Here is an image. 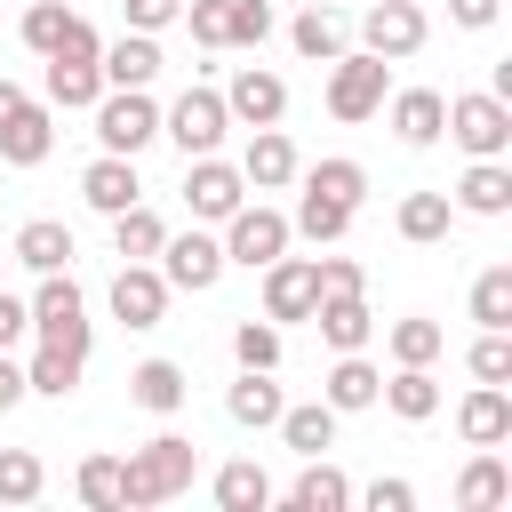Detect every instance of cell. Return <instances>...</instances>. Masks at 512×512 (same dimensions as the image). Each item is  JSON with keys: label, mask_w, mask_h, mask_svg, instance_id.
Segmentation results:
<instances>
[{"label": "cell", "mask_w": 512, "mask_h": 512, "mask_svg": "<svg viewBox=\"0 0 512 512\" xmlns=\"http://www.w3.org/2000/svg\"><path fill=\"white\" fill-rule=\"evenodd\" d=\"M192 472H200V448H192L184 432H152V440L120 464V512H144V504L184 496V488H192Z\"/></svg>", "instance_id": "cell-1"}, {"label": "cell", "mask_w": 512, "mask_h": 512, "mask_svg": "<svg viewBox=\"0 0 512 512\" xmlns=\"http://www.w3.org/2000/svg\"><path fill=\"white\" fill-rule=\"evenodd\" d=\"M32 328H40V344L88 352V296H80L72 264H64V272H40V288H32Z\"/></svg>", "instance_id": "cell-2"}, {"label": "cell", "mask_w": 512, "mask_h": 512, "mask_svg": "<svg viewBox=\"0 0 512 512\" xmlns=\"http://www.w3.org/2000/svg\"><path fill=\"white\" fill-rule=\"evenodd\" d=\"M384 80H392L384 56L344 48V56L328 64V112H336V120H376V112H384Z\"/></svg>", "instance_id": "cell-3"}, {"label": "cell", "mask_w": 512, "mask_h": 512, "mask_svg": "<svg viewBox=\"0 0 512 512\" xmlns=\"http://www.w3.org/2000/svg\"><path fill=\"white\" fill-rule=\"evenodd\" d=\"M88 112H96V144H104V152H128V160H136V152L160 136V104H152L144 88H104Z\"/></svg>", "instance_id": "cell-4"}, {"label": "cell", "mask_w": 512, "mask_h": 512, "mask_svg": "<svg viewBox=\"0 0 512 512\" xmlns=\"http://www.w3.org/2000/svg\"><path fill=\"white\" fill-rule=\"evenodd\" d=\"M440 136H456L472 160H504L512 152V104L504 96H448Z\"/></svg>", "instance_id": "cell-5"}, {"label": "cell", "mask_w": 512, "mask_h": 512, "mask_svg": "<svg viewBox=\"0 0 512 512\" xmlns=\"http://www.w3.org/2000/svg\"><path fill=\"white\" fill-rule=\"evenodd\" d=\"M224 128H232V112H224V96H216V88H184V96L160 112V136H176V152H184V160L216 152V144H224Z\"/></svg>", "instance_id": "cell-6"}, {"label": "cell", "mask_w": 512, "mask_h": 512, "mask_svg": "<svg viewBox=\"0 0 512 512\" xmlns=\"http://www.w3.org/2000/svg\"><path fill=\"white\" fill-rule=\"evenodd\" d=\"M272 256H288V216L280 208H232L224 216V264H248V272H264Z\"/></svg>", "instance_id": "cell-7"}, {"label": "cell", "mask_w": 512, "mask_h": 512, "mask_svg": "<svg viewBox=\"0 0 512 512\" xmlns=\"http://www.w3.org/2000/svg\"><path fill=\"white\" fill-rule=\"evenodd\" d=\"M320 304V256H272L264 264V320H312Z\"/></svg>", "instance_id": "cell-8"}, {"label": "cell", "mask_w": 512, "mask_h": 512, "mask_svg": "<svg viewBox=\"0 0 512 512\" xmlns=\"http://www.w3.org/2000/svg\"><path fill=\"white\" fill-rule=\"evenodd\" d=\"M424 32H432V24H424V8H416V0H376V8L360 16V48H368V56H384V64L416 56V48H424Z\"/></svg>", "instance_id": "cell-9"}, {"label": "cell", "mask_w": 512, "mask_h": 512, "mask_svg": "<svg viewBox=\"0 0 512 512\" xmlns=\"http://www.w3.org/2000/svg\"><path fill=\"white\" fill-rule=\"evenodd\" d=\"M248 200V176L232 168V160H216V152H200L192 168H184V208L192 216H208V224H224L232 208Z\"/></svg>", "instance_id": "cell-10"}, {"label": "cell", "mask_w": 512, "mask_h": 512, "mask_svg": "<svg viewBox=\"0 0 512 512\" xmlns=\"http://www.w3.org/2000/svg\"><path fill=\"white\" fill-rule=\"evenodd\" d=\"M160 280L168 288H216L224 280V240H208V232H168L160 240Z\"/></svg>", "instance_id": "cell-11"}, {"label": "cell", "mask_w": 512, "mask_h": 512, "mask_svg": "<svg viewBox=\"0 0 512 512\" xmlns=\"http://www.w3.org/2000/svg\"><path fill=\"white\" fill-rule=\"evenodd\" d=\"M224 112H232L240 128H280V112H288V80H280V72L240 64V72H232V88H224Z\"/></svg>", "instance_id": "cell-12"}, {"label": "cell", "mask_w": 512, "mask_h": 512, "mask_svg": "<svg viewBox=\"0 0 512 512\" xmlns=\"http://www.w3.org/2000/svg\"><path fill=\"white\" fill-rule=\"evenodd\" d=\"M112 320H120V328H160V320H168V280H160L152 264H120V280H112Z\"/></svg>", "instance_id": "cell-13"}, {"label": "cell", "mask_w": 512, "mask_h": 512, "mask_svg": "<svg viewBox=\"0 0 512 512\" xmlns=\"http://www.w3.org/2000/svg\"><path fill=\"white\" fill-rule=\"evenodd\" d=\"M96 72H104V88H152V80H160V40H152V32L104 40V48H96Z\"/></svg>", "instance_id": "cell-14"}, {"label": "cell", "mask_w": 512, "mask_h": 512, "mask_svg": "<svg viewBox=\"0 0 512 512\" xmlns=\"http://www.w3.org/2000/svg\"><path fill=\"white\" fill-rule=\"evenodd\" d=\"M456 432H464V448H504L512 440V392L504 384H472L464 408H456Z\"/></svg>", "instance_id": "cell-15"}, {"label": "cell", "mask_w": 512, "mask_h": 512, "mask_svg": "<svg viewBox=\"0 0 512 512\" xmlns=\"http://www.w3.org/2000/svg\"><path fill=\"white\" fill-rule=\"evenodd\" d=\"M48 144H56V112L24 96V104L0 120V160H8V168H40V160H48Z\"/></svg>", "instance_id": "cell-16"}, {"label": "cell", "mask_w": 512, "mask_h": 512, "mask_svg": "<svg viewBox=\"0 0 512 512\" xmlns=\"http://www.w3.org/2000/svg\"><path fill=\"white\" fill-rule=\"evenodd\" d=\"M80 200H88L96 216H120V208H136V200H144V184H136V160H128V152H104V160H88V176H80Z\"/></svg>", "instance_id": "cell-17"}, {"label": "cell", "mask_w": 512, "mask_h": 512, "mask_svg": "<svg viewBox=\"0 0 512 512\" xmlns=\"http://www.w3.org/2000/svg\"><path fill=\"white\" fill-rule=\"evenodd\" d=\"M312 320H320V336H328L336 352H360V344L376 336V312H368L360 288H328V296L312 304Z\"/></svg>", "instance_id": "cell-18"}, {"label": "cell", "mask_w": 512, "mask_h": 512, "mask_svg": "<svg viewBox=\"0 0 512 512\" xmlns=\"http://www.w3.org/2000/svg\"><path fill=\"white\" fill-rule=\"evenodd\" d=\"M240 176H248L256 192H280V184H296V144H288L280 128H256V136H248V152H240Z\"/></svg>", "instance_id": "cell-19"}, {"label": "cell", "mask_w": 512, "mask_h": 512, "mask_svg": "<svg viewBox=\"0 0 512 512\" xmlns=\"http://www.w3.org/2000/svg\"><path fill=\"white\" fill-rule=\"evenodd\" d=\"M280 384H272V368H240V384L224 392V416L232 424H248V432H264V424H280Z\"/></svg>", "instance_id": "cell-20"}, {"label": "cell", "mask_w": 512, "mask_h": 512, "mask_svg": "<svg viewBox=\"0 0 512 512\" xmlns=\"http://www.w3.org/2000/svg\"><path fill=\"white\" fill-rule=\"evenodd\" d=\"M40 96H48V112H88V104L104 96V72H96V64H72V56H48Z\"/></svg>", "instance_id": "cell-21"}, {"label": "cell", "mask_w": 512, "mask_h": 512, "mask_svg": "<svg viewBox=\"0 0 512 512\" xmlns=\"http://www.w3.org/2000/svg\"><path fill=\"white\" fill-rule=\"evenodd\" d=\"M440 120H448V96L440 88H400L392 96V136L400 144H440Z\"/></svg>", "instance_id": "cell-22"}, {"label": "cell", "mask_w": 512, "mask_h": 512, "mask_svg": "<svg viewBox=\"0 0 512 512\" xmlns=\"http://www.w3.org/2000/svg\"><path fill=\"white\" fill-rule=\"evenodd\" d=\"M456 208H464V216H504V208H512V168H504V160H472V168L456 176Z\"/></svg>", "instance_id": "cell-23"}, {"label": "cell", "mask_w": 512, "mask_h": 512, "mask_svg": "<svg viewBox=\"0 0 512 512\" xmlns=\"http://www.w3.org/2000/svg\"><path fill=\"white\" fill-rule=\"evenodd\" d=\"M16 264H32V272H64V264H72V224H64V216H32V224L16 232Z\"/></svg>", "instance_id": "cell-24"}, {"label": "cell", "mask_w": 512, "mask_h": 512, "mask_svg": "<svg viewBox=\"0 0 512 512\" xmlns=\"http://www.w3.org/2000/svg\"><path fill=\"white\" fill-rule=\"evenodd\" d=\"M376 368L360 360V352H336V368H328V384H320V400L336 408V416H352V408H376Z\"/></svg>", "instance_id": "cell-25"}, {"label": "cell", "mask_w": 512, "mask_h": 512, "mask_svg": "<svg viewBox=\"0 0 512 512\" xmlns=\"http://www.w3.org/2000/svg\"><path fill=\"white\" fill-rule=\"evenodd\" d=\"M376 400H384L400 424H424V416H440V376H432V368H400L392 384H376Z\"/></svg>", "instance_id": "cell-26"}, {"label": "cell", "mask_w": 512, "mask_h": 512, "mask_svg": "<svg viewBox=\"0 0 512 512\" xmlns=\"http://www.w3.org/2000/svg\"><path fill=\"white\" fill-rule=\"evenodd\" d=\"M184 392H192V384H184V368H176V360H144V368L128 376V400H136V408H152V416H176V408H184Z\"/></svg>", "instance_id": "cell-27"}, {"label": "cell", "mask_w": 512, "mask_h": 512, "mask_svg": "<svg viewBox=\"0 0 512 512\" xmlns=\"http://www.w3.org/2000/svg\"><path fill=\"white\" fill-rule=\"evenodd\" d=\"M504 496H512V472H504L496 448H480V456L464 464V480H456V504H464V512H496Z\"/></svg>", "instance_id": "cell-28"}, {"label": "cell", "mask_w": 512, "mask_h": 512, "mask_svg": "<svg viewBox=\"0 0 512 512\" xmlns=\"http://www.w3.org/2000/svg\"><path fill=\"white\" fill-rule=\"evenodd\" d=\"M288 504H296V512H344V504H352V480H344L336 464H320V456H304V472H296V488H288Z\"/></svg>", "instance_id": "cell-29"}, {"label": "cell", "mask_w": 512, "mask_h": 512, "mask_svg": "<svg viewBox=\"0 0 512 512\" xmlns=\"http://www.w3.org/2000/svg\"><path fill=\"white\" fill-rule=\"evenodd\" d=\"M80 368H88V352L40 344V352H32V368H24V392H48V400H64V392H80Z\"/></svg>", "instance_id": "cell-30"}, {"label": "cell", "mask_w": 512, "mask_h": 512, "mask_svg": "<svg viewBox=\"0 0 512 512\" xmlns=\"http://www.w3.org/2000/svg\"><path fill=\"white\" fill-rule=\"evenodd\" d=\"M280 440H288L296 456H320V448H336V408H328V400L280 408Z\"/></svg>", "instance_id": "cell-31"}, {"label": "cell", "mask_w": 512, "mask_h": 512, "mask_svg": "<svg viewBox=\"0 0 512 512\" xmlns=\"http://www.w3.org/2000/svg\"><path fill=\"white\" fill-rule=\"evenodd\" d=\"M288 40H296V56L336 64V56H344V16H336V8H304V16L288 24Z\"/></svg>", "instance_id": "cell-32"}, {"label": "cell", "mask_w": 512, "mask_h": 512, "mask_svg": "<svg viewBox=\"0 0 512 512\" xmlns=\"http://www.w3.org/2000/svg\"><path fill=\"white\" fill-rule=\"evenodd\" d=\"M384 344H392V360H400V368H432V360L448 352V328L416 312V320H392V336H384Z\"/></svg>", "instance_id": "cell-33"}, {"label": "cell", "mask_w": 512, "mask_h": 512, "mask_svg": "<svg viewBox=\"0 0 512 512\" xmlns=\"http://www.w3.org/2000/svg\"><path fill=\"white\" fill-rule=\"evenodd\" d=\"M304 192H328V200L360 208V200H368V168L344 160V152H336V160H312V168H304Z\"/></svg>", "instance_id": "cell-34"}, {"label": "cell", "mask_w": 512, "mask_h": 512, "mask_svg": "<svg viewBox=\"0 0 512 512\" xmlns=\"http://www.w3.org/2000/svg\"><path fill=\"white\" fill-rule=\"evenodd\" d=\"M352 216H360V208H344V200H328V192H304L296 216H288V232H304V240H344Z\"/></svg>", "instance_id": "cell-35"}, {"label": "cell", "mask_w": 512, "mask_h": 512, "mask_svg": "<svg viewBox=\"0 0 512 512\" xmlns=\"http://www.w3.org/2000/svg\"><path fill=\"white\" fill-rule=\"evenodd\" d=\"M448 216H456L448 192H408V200H400V240H416V248H424V240H448Z\"/></svg>", "instance_id": "cell-36"}, {"label": "cell", "mask_w": 512, "mask_h": 512, "mask_svg": "<svg viewBox=\"0 0 512 512\" xmlns=\"http://www.w3.org/2000/svg\"><path fill=\"white\" fill-rule=\"evenodd\" d=\"M160 240H168V224H160V216H152V208H144V200H136V208H120V216H112V248H120V256H128V264H144V256H160Z\"/></svg>", "instance_id": "cell-37"}, {"label": "cell", "mask_w": 512, "mask_h": 512, "mask_svg": "<svg viewBox=\"0 0 512 512\" xmlns=\"http://www.w3.org/2000/svg\"><path fill=\"white\" fill-rule=\"evenodd\" d=\"M216 504H224V512H264V504H272L264 464H248V456H240V464H224V472H216Z\"/></svg>", "instance_id": "cell-38"}, {"label": "cell", "mask_w": 512, "mask_h": 512, "mask_svg": "<svg viewBox=\"0 0 512 512\" xmlns=\"http://www.w3.org/2000/svg\"><path fill=\"white\" fill-rule=\"evenodd\" d=\"M472 320L480 328H512V264H488L472 280Z\"/></svg>", "instance_id": "cell-39"}, {"label": "cell", "mask_w": 512, "mask_h": 512, "mask_svg": "<svg viewBox=\"0 0 512 512\" xmlns=\"http://www.w3.org/2000/svg\"><path fill=\"white\" fill-rule=\"evenodd\" d=\"M272 40V0H224V48H264Z\"/></svg>", "instance_id": "cell-40"}, {"label": "cell", "mask_w": 512, "mask_h": 512, "mask_svg": "<svg viewBox=\"0 0 512 512\" xmlns=\"http://www.w3.org/2000/svg\"><path fill=\"white\" fill-rule=\"evenodd\" d=\"M40 488H48L40 456H32V448H0V504H32Z\"/></svg>", "instance_id": "cell-41"}, {"label": "cell", "mask_w": 512, "mask_h": 512, "mask_svg": "<svg viewBox=\"0 0 512 512\" xmlns=\"http://www.w3.org/2000/svg\"><path fill=\"white\" fill-rule=\"evenodd\" d=\"M232 360L240 368H280V320H240L232 328Z\"/></svg>", "instance_id": "cell-42"}, {"label": "cell", "mask_w": 512, "mask_h": 512, "mask_svg": "<svg viewBox=\"0 0 512 512\" xmlns=\"http://www.w3.org/2000/svg\"><path fill=\"white\" fill-rule=\"evenodd\" d=\"M72 488H80V504H96V512H120V456H88V464L72 472Z\"/></svg>", "instance_id": "cell-43"}, {"label": "cell", "mask_w": 512, "mask_h": 512, "mask_svg": "<svg viewBox=\"0 0 512 512\" xmlns=\"http://www.w3.org/2000/svg\"><path fill=\"white\" fill-rule=\"evenodd\" d=\"M472 376H480V384H512V336H504V328H480V344H472Z\"/></svg>", "instance_id": "cell-44"}, {"label": "cell", "mask_w": 512, "mask_h": 512, "mask_svg": "<svg viewBox=\"0 0 512 512\" xmlns=\"http://www.w3.org/2000/svg\"><path fill=\"white\" fill-rule=\"evenodd\" d=\"M64 24H72V8H64V0H32V8H24V48H40V56H48V48L64 40Z\"/></svg>", "instance_id": "cell-45"}, {"label": "cell", "mask_w": 512, "mask_h": 512, "mask_svg": "<svg viewBox=\"0 0 512 512\" xmlns=\"http://www.w3.org/2000/svg\"><path fill=\"white\" fill-rule=\"evenodd\" d=\"M96 48H104V40H96V24H88V16H72V24H64V40H56L48 56H72V64H96Z\"/></svg>", "instance_id": "cell-46"}, {"label": "cell", "mask_w": 512, "mask_h": 512, "mask_svg": "<svg viewBox=\"0 0 512 512\" xmlns=\"http://www.w3.org/2000/svg\"><path fill=\"white\" fill-rule=\"evenodd\" d=\"M184 24H192V40H200V48H224V0H192V8H184Z\"/></svg>", "instance_id": "cell-47"}, {"label": "cell", "mask_w": 512, "mask_h": 512, "mask_svg": "<svg viewBox=\"0 0 512 512\" xmlns=\"http://www.w3.org/2000/svg\"><path fill=\"white\" fill-rule=\"evenodd\" d=\"M120 8H128V32H160L184 16V0H120Z\"/></svg>", "instance_id": "cell-48"}, {"label": "cell", "mask_w": 512, "mask_h": 512, "mask_svg": "<svg viewBox=\"0 0 512 512\" xmlns=\"http://www.w3.org/2000/svg\"><path fill=\"white\" fill-rule=\"evenodd\" d=\"M24 328H32V304H24V296H8V288H0V352H8V344H16V336H24Z\"/></svg>", "instance_id": "cell-49"}, {"label": "cell", "mask_w": 512, "mask_h": 512, "mask_svg": "<svg viewBox=\"0 0 512 512\" xmlns=\"http://www.w3.org/2000/svg\"><path fill=\"white\" fill-rule=\"evenodd\" d=\"M408 504H416L408 480H376V488H368V512H408Z\"/></svg>", "instance_id": "cell-50"}, {"label": "cell", "mask_w": 512, "mask_h": 512, "mask_svg": "<svg viewBox=\"0 0 512 512\" xmlns=\"http://www.w3.org/2000/svg\"><path fill=\"white\" fill-rule=\"evenodd\" d=\"M496 8H504V0H448V16H456L464 32H488V24H496Z\"/></svg>", "instance_id": "cell-51"}, {"label": "cell", "mask_w": 512, "mask_h": 512, "mask_svg": "<svg viewBox=\"0 0 512 512\" xmlns=\"http://www.w3.org/2000/svg\"><path fill=\"white\" fill-rule=\"evenodd\" d=\"M328 288H360V264H352V256H328V264H320V296H328Z\"/></svg>", "instance_id": "cell-52"}, {"label": "cell", "mask_w": 512, "mask_h": 512, "mask_svg": "<svg viewBox=\"0 0 512 512\" xmlns=\"http://www.w3.org/2000/svg\"><path fill=\"white\" fill-rule=\"evenodd\" d=\"M16 400H24V368H16V360H8V352H0V416H8V408H16Z\"/></svg>", "instance_id": "cell-53"}, {"label": "cell", "mask_w": 512, "mask_h": 512, "mask_svg": "<svg viewBox=\"0 0 512 512\" xmlns=\"http://www.w3.org/2000/svg\"><path fill=\"white\" fill-rule=\"evenodd\" d=\"M16 104H24V88H16V80H8V72H0V120H8V112H16Z\"/></svg>", "instance_id": "cell-54"}]
</instances>
